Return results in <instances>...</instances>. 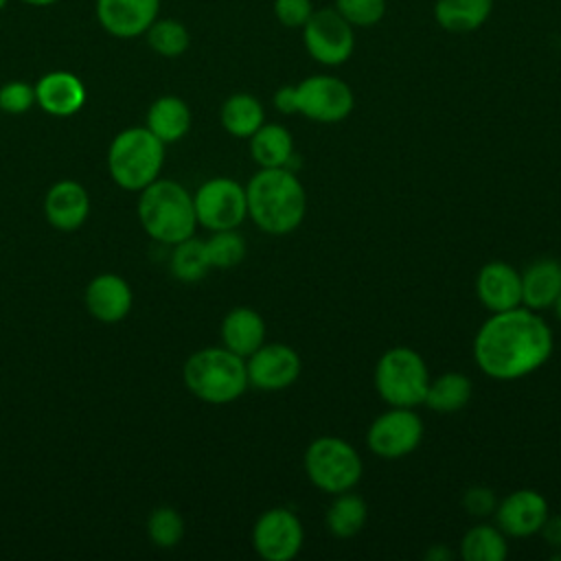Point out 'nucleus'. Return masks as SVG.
<instances>
[{"mask_svg": "<svg viewBox=\"0 0 561 561\" xmlns=\"http://www.w3.org/2000/svg\"><path fill=\"white\" fill-rule=\"evenodd\" d=\"M554 348L550 324L524 305L491 313L473 337V362L491 379L513 381L541 368Z\"/></svg>", "mask_w": 561, "mask_h": 561, "instance_id": "f257e3e1", "label": "nucleus"}, {"mask_svg": "<svg viewBox=\"0 0 561 561\" xmlns=\"http://www.w3.org/2000/svg\"><path fill=\"white\" fill-rule=\"evenodd\" d=\"M248 217L267 234L294 232L307 215V191L289 167L259 169L245 184Z\"/></svg>", "mask_w": 561, "mask_h": 561, "instance_id": "f03ea898", "label": "nucleus"}, {"mask_svg": "<svg viewBox=\"0 0 561 561\" xmlns=\"http://www.w3.org/2000/svg\"><path fill=\"white\" fill-rule=\"evenodd\" d=\"M138 219L153 241L175 245L197 228L193 195L180 182L158 178L140 191Z\"/></svg>", "mask_w": 561, "mask_h": 561, "instance_id": "7ed1b4c3", "label": "nucleus"}, {"mask_svg": "<svg viewBox=\"0 0 561 561\" xmlns=\"http://www.w3.org/2000/svg\"><path fill=\"white\" fill-rule=\"evenodd\" d=\"M182 377L193 397L213 405L237 401L250 386L245 359L226 346L195 351L184 362Z\"/></svg>", "mask_w": 561, "mask_h": 561, "instance_id": "20e7f679", "label": "nucleus"}, {"mask_svg": "<svg viewBox=\"0 0 561 561\" xmlns=\"http://www.w3.org/2000/svg\"><path fill=\"white\" fill-rule=\"evenodd\" d=\"M164 164V142L147 127H127L107 149V171L125 191H142L158 180Z\"/></svg>", "mask_w": 561, "mask_h": 561, "instance_id": "39448f33", "label": "nucleus"}, {"mask_svg": "<svg viewBox=\"0 0 561 561\" xmlns=\"http://www.w3.org/2000/svg\"><path fill=\"white\" fill-rule=\"evenodd\" d=\"M430 386V368L410 346H392L375 364V390L388 405H423Z\"/></svg>", "mask_w": 561, "mask_h": 561, "instance_id": "423d86ee", "label": "nucleus"}, {"mask_svg": "<svg viewBox=\"0 0 561 561\" xmlns=\"http://www.w3.org/2000/svg\"><path fill=\"white\" fill-rule=\"evenodd\" d=\"M302 465L309 482L329 495L355 489L364 471L357 449L340 436L313 438L305 449Z\"/></svg>", "mask_w": 561, "mask_h": 561, "instance_id": "0eeeda50", "label": "nucleus"}, {"mask_svg": "<svg viewBox=\"0 0 561 561\" xmlns=\"http://www.w3.org/2000/svg\"><path fill=\"white\" fill-rule=\"evenodd\" d=\"M197 226L206 230H232L248 217L245 186L232 178H210L193 195Z\"/></svg>", "mask_w": 561, "mask_h": 561, "instance_id": "6e6552de", "label": "nucleus"}, {"mask_svg": "<svg viewBox=\"0 0 561 561\" xmlns=\"http://www.w3.org/2000/svg\"><path fill=\"white\" fill-rule=\"evenodd\" d=\"M296 114L316 123H340L353 107L355 96L346 81L333 75H311L294 85Z\"/></svg>", "mask_w": 561, "mask_h": 561, "instance_id": "1a4fd4ad", "label": "nucleus"}, {"mask_svg": "<svg viewBox=\"0 0 561 561\" xmlns=\"http://www.w3.org/2000/svg\"><path fill=\"white\" fill-rule=\"evenodd\" d=\"M423 432V421L414 408L390 405L368 425L366 445L375 456L397 460L412 454L421 445Z\"/></svg>", "mask_w": 561, "mask_h": 561, "instance_id": "9d476101", "label": "nucleus"}, {"mask_svg": "<svg viewBox=\"0 0 561 561\" xmlns=\"http://www.w3.org/2000/svg\"><path fill=\"white\" fill-rule=\"evenodd\" d=\"M302 42L309 57L322 66H342L355 50L353 26L335 7L318 9L302 26Z\"/></svg>", "mask_w": 561, "mask_h": 561, "instance_id": "9b49d317", "label": "nucleus"}, {"mask_svg": "<svg viewBox=\"0 0 561 561\" xmlns=\"http://www.w3.org/2000/svg\"><path fill=\"white\" fill-rule=\"evenodd\" d=\"M305 543L300 517L287 506L263 511L252 526V548L265 561H291Z\"/></svg>", "mask_w": 561, "mask_h": 561, "instance_id": "f8f14e48", "label": "nucleus"}, {"mask_svg": "<svg viewBox=\"0 0 561 561\" xmlns=\"http://www.w3.org/2000/svg\"><path fill=\"white\" fill-rule=\"evenodd\" d=\"M245 370L252 388L263 392H280L300 377L302 359L289 344L263 342L252 355L245 357Z\"/></svg>", "mask_w": 561, "mask_h": 561, "instance_id": "ddd939ff", "label": "nucleus"}, {"mask_svg": "<svg viewBox=\"0 0 561 561\" xmlns=\"http://www.w3.org/2000/svg\"><path fill=\"white\" fill-rule=\"evenodd\" d=\"M550 515L548 500L535 489H517L497 500L495 526L506 537H533L541 530L546 517Z\"/></svg>", "mask_w": 561, "mask_h": 561, "instance_id": "4468645a", "label": "nucleus"}, {"mask_svg": "<svg viewBox=\"0 0 561 561\" xmlns=\"http://www.w3.org/2000/svg\"><path fill=\"white\" fill-rule=\"evenodd\" d=\"M96 20L114 37L145 35L160 11V0H96Z\"/></svg>", "mask_w": 561, "mask_h": 561, "instance_id": "2eb2a0df", "label": "nucleus"}, {"mask_svg": "<svg viewBox=\"0 0 561 561\" xmlns=\"http://www.w3.org/2000/svg\"><path fill=\"white\" fill-rule=\"evenodd\" d=\"M480 305L495 313L522 305V272L506 261H489L476 276Z\"/></svg>", "mask_w": 561, "mask_h": 561, "instance_id": "dca6fc26", "label": "nucleus"}, {"mask_svg": "<svg viewBox=\"0 0 561 561\" xmlns=\"http://www.w3.org/2000/svg\"><path fill=\"white\" fill-rule=\"evenodd\" d=\"M35 103L50 116H72L85 103V85L68 70H50L35 83Z\"/></svg>", "mask_w": 561, "mask_h": 561, "instance_id": "f3484780", "label": "nucleus"}, {"mask_svg": "<svg viewBox=\"0 0 561 561\" xmlns=\"http://www.w3.org/2000/svg\"><path fill=\"white\" fill-rule=\"evenodd\" d=\"M85 307L99 322H121L131 309V287L118 274H99L85 287Z\"/></svg>", "mask_w": 561, "mask_h": 561, "instance_id": "a211bd4d", "label": "nucleus"}, {"mask_svg": "<svg viewBox=\"0 0 561 561\" xmlns=\"http://www.w3.org/2000/svg\"><path fill=\"white\" fill-rule=\"evenodd\" d=\"M44 215L46 221L61 232L81 228L90 215L88 191L75 180H59L44 197Z\"/></svg>", "mask_w": 561, "mask_h": 561, "instance_id": "6ab92c4d", "label": "nucleus"}, {"mask_svg": "<svg viewBox=\"0 0 561 561\" xmlns=\"http://www.w3.org/2000/svg\"><path fill=\"white\" fill-rule=\"evenodd\" d=\"M219 333L224 346L245 359L265 342V320L252 307H234L224 316Z\"/></svg>", "mask_w": 561, "mask_h": 561, "instance_id": "aec40b11", "label": "nucleus"}, {"mask_svg": "<svg viewBox=\"0 0 561 561\" xmlns=\"http://www.w3.org/2000/svg\"><path fill=\"white\" fill-rule=\"evenodd\" d=\"M561 294V261L539 259L522 272V305L543 311L554 305Z\"/></svg>", "mask_w": 561, "mask_h": 561, "instance_id": "412c9836", "label": "nucleus"}, {"mask_svg": "<svg viewBox=\"0 0 561 561\" xmlns=\"http://www.w3.org/2000/svg\"><path fill=\"white\" fill-rule=\"evenodd\" d=\"M147 129L164 145L182 140L191 129L188 105L173 94L156 99L147 110Z\"/></svg>", "mask_w": 561, "mask_h": 561, "instance_id": "4be33fe9", "label": "nucleus"}, {"mask_svg": "<svg viewBox=\"0 0 561 561\" xmlns=\"http://www.w3.org/2000/svg\"><path fill=\"white\" fill-rule=\"evenodd\" d=\"M248 140L250 156L259 169L289 167L294 158V136L285 125L263 123Z\"/></svg>", "mask_w": 561, "mask_h": 561, "instance_id": "5701e85b", "label": "nucleus"}, {"mask_svg": "<svg viewBox=\"0 0 561 561\" xmlns=\"http://www.w3.org/2000/svg\"><path fill=\"white\" fill-rule=\"evenodd\" d=\"M493 0H436L434 20L449 33L478 31L491 15Z\"/></svg>", "mask_w": 561, "mask_h": 561, "instance_id": "b1692460", "label": "nucleus"}, {"mask_svg": "<svg viewBox=\"0 0 561 561\" xmlns=\"http://www.w3.org/2000/svg\"><path fill=\"white\" fill-rule=\"evenodd\" d=\"M219 121L230 136L250 138L265 123V110L254 94L237 92L224 101Z\"/></svg>", "mask_w": 561, "mask_h": 561, "instance_id": "393cba45", "label": "nucleus"}, {"mask_svg": "<svg viewBox=\"0 0 561 561\" xmlns=\"http://www.w3.org/2000/svg\"><path fill=\"white\" fill-rule=\"evenodd\" d=\"M471 392H473L471 379L465 373L449 370L430 379L423 405H427L438 414H451L462 410L469 403Z\"/></svg>", "mask_w": 561, "mask_h": 561, "instance_id": "a878e982", "label": "nucleus"}, {"mask_svg": "<svg viewBox=\"0 0 561 561\" xmlns=\"http://www.w3.org/2000/svg\"><path fill=\"white\" fill-rule=\"evenodd\" d=\"M366 517H368V506L362 495L353 493V489L333 495V502L324 515L329 533L337 539L355 537L364 528Z\"/></svg>", "mask_w": 561, "mask_h": 561, "instance_id": "bb28decb", "label": "nucleus"}, {"mask_svg": "<svg viewBox=\"0 0 561 561\" xmlns=\"http://www.w3.org/2000/svg\"><path fill=\"white\" fill-rule=\"evenodd\" d=\"M465 561H504L508 557L506 535L495 524H476L460 539Z\"/></svg>", "mask_w": 561, "mask_h": 561, "instance_id": "cd10ccee", "label": "nucleus"}, {"mask_svg": "<svg viewBox=\"0 0 561 561\" xmlns=\"http://www.w3.org/2000/svg\"><path fill=\"white\" fill-rule=\"evenodd\" d=\"M210 270L206 248L202 239L188 237L173 245L171 252V274L182 283H197Z\"/></svg>", "mask_w": 561, "mask_h": 561, "instance_id": "c85d7f7f", "label": "nucleus"}, {"mask_svg": "<svg viewBox=\"0 0 561 561\" xmlns=\"http://www.w3.org/2000/svg\"><path fill=\"white\" fill-rule=\"evenodd\" d=\"M147 44L160 57H180L191 44V35L180 20L156 18L153 24L145 31Z\"/></svg>", "mask_w": 561, "mask_h": 561, "instance_id": "c756f323", "label": "nucleus"}, {"mask_svg": "<svg viewBox=\"0 0 561 561\" xmlns=\"http://www.w3.org/2000/svg\"><path fill=\"white\" fill-rule=\"evenodd\" d=\"M204 248L210 270L237 267L245 256V239L237 232V228L210 232V237L204 241Z\"/></svg>", "mask_w": 561, "mask_h": 561, "instance_id": "7c9ffc66", "label": "nucleus"}, {"mask_svg": "<svg viewBox=\"0 0 561 561\" xmlns=\"http://www.w3.org/2000/svg\"><path fill=\"white\" fill-rule=\"evenodd\" d=\"M147 535L158 548H175L184 537V519L171 506H158L149 513Z\"/></svg>", "mask_w": 561, "mask_h": 561, "instance_id": "2f4dec72", "label": "nucleus"}, {"mask_svg": "<svg viewBox=\"0 0 561 561\" xmlns=\"http://www.w3.org/2000/svg\"><path fill=\"white\" fill-rule=\"evenodd\" d=\"M335 11L351 26H375L386 13V0H335Z\"/></svg>", "mask_w": 561, "mask_h": 561, "instance_id": "473e14b6", "label": "nucleus"}, {"mask_svg": "<svg viewBox=\"0 0 561 561\" xmlns=\"http://www.w3.org/2000/svg\"><path fill=\"white\" fill-rule=\"evenodd\" d=\"M35 105V85L26 81H9L0 88V110L7 114H24Z\"/></svg>", "mask_w": 561, "mask_h": 561, "instance_id": "72a5a7b5", "label": "nucleus"}, {"mask_svg": "<svg viewBox=\"0 0 561 561\" xmlns=\"http://www.w3.org/2000/svg\"><path fill=\"white\" fill-rule=\"evenodd\" d=\"M311 13V0H274V15L287 28H302Z\"/></svg>", "mask_w": 561, "mask_h": 561, "instance_id": "f704fd0d", "label": "nucleus"}, {"mask_svg": "<svg viewBox=\"0 0 561 561\" xmlns=\"http://www.w3.org/2000/svg\"><path fill=\"white\" fill-rule=\"evenodd\" d=\"M462 506L473 517H489L495 513L497 495L489 486H471L462 495Z\"/></svg>", "mask_w": 561, "mask_h": 561, "instance_id": "c9c22d12", "label": "nucleus"}, {"mask_svg": "<svg viewBox=\"0 0 561 561\" xmlns=\"http://www.w3.org/2000/svg\"><path fill=\"white\" fill-rule=\"evenodd\" d=\"M539 535L554 550L561 548V515H548L543 526H541V530H539Z\"/></svg>", "mask_w": 561, "mask_h": 561, "instance_id": "e433bc0d", "label": "nucleus"}, {"mask_svg": "<svg viewBox=\"0 0 561 561\" xmlns=\"http://www.w3.org/2000/svg\"><path fill=\"white\" fill-rule=\"evenodd\" d=\"M274 107L280 114H296V105H294V85H280L274 92Z\"/></svg>", "mask_w": 561, "mask_h": 561, "instance_id": "4c0bfd02", "label": "nucleus"}, {"mask_svg": "<svg viewBox=\"0 0 561 561\" xmlns=\"http://www.w3.org/2000/svg\"><path fill=\"white\" fill-rule=\"evenodd\" d=\"M20 2L31 4V7H50V4H55L57 0H20Z\"/></svg>", "mask_w": 561, "mask_h": 561, "instance_id": "58836bf2", "label": "nucleus"}, {"mask_svg": "<svg viewBox=\"0 0 561 561\" xmlns=\"http://www.w3.org/2000/svg\"><path fill=\"white\" fill-rule=\"evenodd\" d=\"M552 309H554V316H557V320L561 322V294H559V298L554 300V305H552Z\"/></svg>", "mask_w": 561, "mask_h": 561, "instance_id": "ea45409f", "label": "nucleus"}, {"mask_svg": "<svg viewBox=\"0 0 561 561\" xmlns=\"http://www.w3.org/2000/svg\"><path fill=\"white\" fill-rule=\"evenodd\" d=\"M552 559H559V561H561V548H557V550L552 552Z\"/></svg>", "mask_w": 561, "mask_h": 561, "instance_id": "a19ab883", "label": "nucleus"}, {"mask_svg": "<svg viewBox=\"0 0 561 561\" xmlns=\"http://www.w3.org/2000/svg\"><path fill=\"white\" fill-rule=\"evenodd\" d=\"M7 2H9V0H0V11L7 7Z\"/></svg>", "mask_w": 561, "mask_h": 561, "instance_id": "79ce46f5", "label": "nucleus"}]
</instances>
